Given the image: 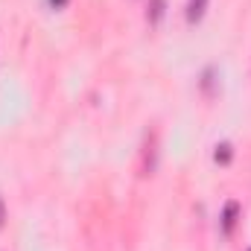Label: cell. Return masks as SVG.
Returning a JSON list of instances; mask_svg holds the SVG:
<instances>
[{
  "mask_svg": "<svg viewBox=\"0 0 251 251\" xmlns=\"http://www.w3.org/2000/svg\"><path fill=\"white\" fill-rule=\"evenodd\" d=\"M237 213H240V204H237V201H228V204H225V213H222V228H225V234H231V231H234Z\"/></svg>",
  "mask_w": 251,
  "mask_h": 251,
  "instance_id": "cell-2",
  "label": "cell"
},
{
  "mask_svg": "<svg viewBox=\"0 0 251 251\" xmlns=\"http://www.w3.org/2000/svg\"><path fill=\"white\" fill-rule=\"evenodd\" d=\"M50 3H53L56 9H62V6H64V3H67V0H50Z\"/></svg>",
  "mask_w": 251,
  "mask_h": 251,
  "instance_id": "cell-6",
  "label": "cell"
},
{
  "mask_svg": "<svg viewBox=\"0 0 251 251\" xmlns=\"http://www.w3.org/2000/svg\"><path fill=\"white\" fill-rule=\"evenodd\" d=\"M3 222H6V207H3V199H0V228H3Z\"/></svg>",
  "mask_w": 251,
  "mask_h": 251,
  "instance_id": "cell-5",
  "label": "cell"
},
{
  "mask_svg": "<svg viewBox=\"0 0 251 251\" xmlns=\"http://www.w3.org/2000/svg\"><path fill=\"white\" fill-rule=\"evenodd\" d=\"M216 161L219 164H228L231 161V143H219L216 146Z\"/></svg>",
  "mask_w": 251,
  "mask_h": 251,
  "instance_id": "cell-3",
  "label": "cell"
},
{
  "mask_svg": "<svg viewBox=\"0 0 251 251\" xmlns=\"http://www.w3.org/2000/svg\"><path fill=\"white\" fill-rule=\"evenodd\" d=\"M161 15H164V0H152V24H158Z\"/></svg>",
  "mask_w": 251,
  "mask_h": 251,
  "instance_id": "cell-4",
  "label": "cell"
},
{
  "mask_svg": "<svg viewBox=\"0 0 251 251\" xmlns=\"http://www.w3.org/2000/svg\"><path fill=\"white\" fill-rule=\"evenodd\" d=\"M249 251H251V249H249Z\"/></svg>",
  "mask_w": 251,
  "mask_h": 251,
  "instance_id": "cell-7",
  "label": "cell"
},
{
  "mask_svg": "<svg viewBox=\"0 0 251 251\" xmlns=\"http://www.w3.org/2000/svg\"><path fill=\"white\" fill-rule=\"evenodd\" d=\"M207 3L210 0H187V21L190 24H199L207 12Z\"/></svg>",
  "mask_w": 251,
  "mask_h": 251,
  "instance_id": "cell-1",
  "label": "cell"
}]
</instances>
